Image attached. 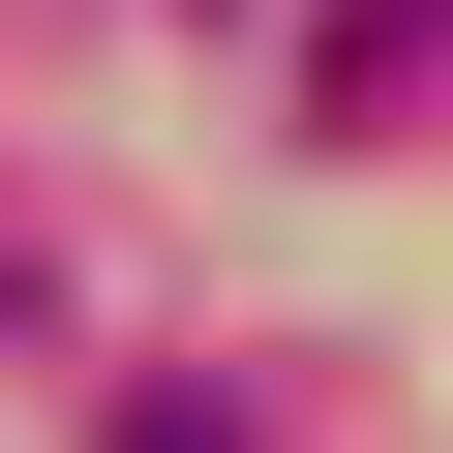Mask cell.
Here are the masks:
<instances>
[{
    "label": "cell",
    "instance_id": "6da1fadb",
    "mask_svg": "<svg viewBox=\"0 0 453 453\" xmlns=\"http://www.w3.org/2000/svg\"><path fill=\"white\" fill-rule=\"evenodd\" d=\"M423 61H453V0H363V31H333V121H393Z\"/></svg>",
    "mask_w": 453,
    "mask_h": 453
},
{
    "label": "cell",
    "instance_id": "7a4b0ae2",
    "mask_svg": "<svg viewBox=\"0 0 453 453\" xmlns=\"http://www.w3.org/2000/svg\"><path fill=\"white\" fill-rule=\"evenodd\" d=\"M121 453H242V393H121Z\"/></svg>",
    "mask_w": 453,
    "mask_h": 453
}]
</instances>
